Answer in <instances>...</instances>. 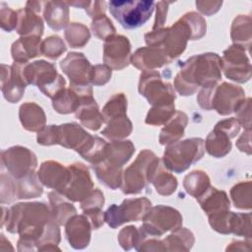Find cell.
<instances>
[{
  "instance_id": "1",
  "label": "cell",
  "mask_w": 252,
  "mask_h": 252,
  "mask_svg": "<svg viewBox=\"0 0 252 252\" xmlns=\"http://www.w3.org/2000/svg\"><path fill=\"white\" fill-rule=\"evenodd\" d=\"M181 63L174 87L182 95L193 94L198 87L215 86L221 79V61L216 53L195 55Z\"/></svg>"
},
{
  "instance_id": "2",
  "label": "cell",
  "mask_w": 252,
  "mask_h": 252,
  "mask_svg": "<svg viewBox=\"0 0 252 252\" xmlns=\"http://www.w3.org/2000/svg\"><path fill=\"white\" fill-rule=\"evenodd\" d=\"M192 31L183 16L170 28H161L145 34L148 45L161 49L172 60L184 51L187 40H192Z\"/></svg>"
},
{
  "instance_id": "3",
  "label": "cell",
  "mask_w": 252,
  "mask_h": 252,
  "mask_svg": "<svg viewBox=\"0 0 252 252\" xmlns=\"http://www.w3.org/2000/svg\"><path fill=\"white\" fill-rule=\"evenodd\" d=\"M21 71L27 85L37 86L50 98H53L61 90L65 89V79L57 73L53 64L44 60L22 64Z\"/></svg>"
},
{
  "instance_id": "4",
  "label": "cell",
  "mask_w": 252,
  "mask_h": 252,
  "mask_svg": "<svg viewBox=\"0 0 252 252\" xmlns=\"http://www.w3.org/2000/svg\"><path fill=\"white\" fill-rule=\"evenodd\" d=\"M204 152L205 141L201 138L177 141L167 145L162 161L167 169L180 173L201 159Z\"/></svg>"
},
{
  "instance_id": "5",
  "label": "cell",
  "mask_w": 252,
  "mask_h": 252,
  "mask_svg": "<svg viewBox=\"0 0 252 252\" xmlns=\"http://www.w3.org/2000/svg\"><path fill=\"white\" fill-rule=\"evenodd\" d=\"M159 164V159L156 155L149 151H142L136 160L124 171L123 185L121 186L125 194L140 193L148 182H150L153 173Z\"/></svg>"
},
{
  "instance_id": "6",
  "label": "cell",
  "mask_w": 252,
  "mask_h": 252,
  "mask_svg": "<svg viewBox=\"0 0 252 252\" xmlns=\"http://www.w3.org/2000/svg\"><path fill=\"white\" fill-rule=\"evenodd\" d=\"M155 2L152 0L110 1L108 9L119 24L127 30L143 26L152 16Z\"/></svg>"
},
{
  "instance_id": "7",
  "label": "cell",
  "mask_w": 252,
  "mask_h": 252,
  "mask_svg": "<svg viewBox=\"0 0 252 252\" xmlns=\"http://www.w3.org/2000/svg\"><path fill=\"white\" fill-rule=\"evenodd\" d=\"M138 91L154 106L174 104L175 94L172 86L169 83L162 82L157 71H143L140 75Z\"/></svg>"
},
{
  "instance_id": "8",
  "label": "cell",
  "mask_w": 252,
  "mask_h": 252,
  "mask_svg": "<svg viewBox=\"0 0 252 252\" xmlns=\"http://www.w3.org/2000/svg\"><path fill=\"white\" fill-rule=\"evenodd\" d=\"M144 223L141 229L146 235L161 236L164 232L176 229L182 224V217L173 208L158 205L148 210L143 218Z\"/></svg>"
},
{
  "instance_id": "9",
  "label": "cell",
  "mask_w": 252,
  "mask_h": 252,
  "mask_svg": "<svg viewBox=\"0 0 252 252\" xmlns=\"http://www.w3.org/2000/svg\"><path fill=\"white\" fill-rule=\"evenodd\" d=\"M151 205V201L147 198L124 200L120 206L113 204L107 209L104 213V220L110 227L115 228L127 221L143 220Z\"/></svg>"
},
{
  "instance_id": "10",
  "label": "cell",
  "mask_w": 252,
  "mask_h": 252,
  "mask_svg": "<svg viewBox=\"0 0 252 252\" xmlns=\"http://www.w3.org/2000/svg\"><path fill=\"white\" fill-rule=\"evenodd\" d=\"M2 167L6 166L10 175L20 179L34 173L37 161L34 154L24 147H12L2 152Z\"/></svg>"
},
{
  "instance_id": "11",
  "label": "cell",
  "mask_w": 252,
  "mask_h": 252,
  "mask_svg": "<svg viewBox=\"0 0 252 252\" xmlns=\"http://www.w3.org/2000/svg\"><path fill=\"white\" fill-rule=\"evenodd\" d=\"M220 61L226 78L238 83L247 82L251 78V64L243 47L231 45L223 51Z\"/></svg>"
},
{
  "instance_id": "12",
  "label": "cell",
  "mask_w": 252,
  "mask_h": 252,
  "mask_svg": "<svg viewBox=\"0 0 252 252\" xmlns=\"http://www.w3.org/2000/svg\"><path fill=\"white\" fill-rule=\"evenodd\" d=\"M245 99V93L242 88L222 83L213 89L211 109H216L220 115H227L235 112L236 108Z\"/></svg>"
},
{
  "instance_id": "13",
  "label": "cell",
  "mask_w": 252,
  "mask_h": 252,
  "mask_svg": "<svg viewBox=\"0 0 252 252\" xmlns=\"http://www.w3.org/2000/svg\"><path fill=\"white\" fill-rule=\"evenodd\" d=\"M68 167L71 171V177L61 195L73 202H82L91 194L94 187L90 172L81 162L70 164Z\"/></svg>"
},
{
  "instance_id": "14",
  "label": "cell",
  "mask_w": 252,
  "mask_h": 252,
  "mask_svg": "<svg viewBox=\"0 0 252 252\" xmlns=\"http://www.w3.org/2000/svg\"><path fill=\"white\" fill-rule=\"evenodd\" d=\"M131 45L127 37L112 34L104 40L103 61L111 69L121 70L128 66Z\"/></svg>"
},
{
  "instance_id": "15",
  "label": "cell",
  "mask_w": 252,
  "mask_h": 252,
  "mask_svg": "<svg viewBox=\"0 0 252 252\" xmlns=\"http://www.w3.org/2000/svg\"><path fill=\"white\" fill-rule=\"evenodd\" d=\"M60 67L70 78L71 85L89 86V83H91L92 66L83 53L70 52L60 62Z\"/></svg>"
},
{
  "instance_id": "16",
  "label": "cell",
  "mask_w": 252,
  "mask_h": 252,
  "mask_svg": "<svg viewBox=\"0 0 252 252\" xmlns=\"http://www.w3.org/2000/svg\"><path fill=\"white\" fill-rule=\"evenodd\" d=\"M37 176L42 184L61 194L69 183L71 171L69 167H64L57 161L48 160L41 164Z\"/></svg>"
},
{
  "instance_id": "17",
  "label": "cell",
  "mask_w": 252,
  "mask_h": 252,
  "mask_svg": "<svg viewBox=\"0 0 252 252\" xmlns=\"http://www.w3.org/2000/svg\"><path fill=\"white\" fill-rule=\"evenodd\" d=\"M2 72L7 75L6 77H2V93L5 98L14 103L21 99L25 89L26 82L22 76V63L15 62L12 66H7V70H5L4 64L1 66Z\"/></svg>"
},
{
  "instance_id": "18",
  "label": "cell",
  "mask_w": 252,
  "mask_h": 252,
  "mask_svg": "<svg viewBox=\"0 0 252 252\" xmlns=\"http://www.w3.org/2000/svg\"><path fill=\"white\" fill-rule=\"evenodd\" d=\"M66 235L72 247L82 249L89 245L91 238V226L86 215H74L66 222Z\"/></svg>"
},
{
  "instance_id": "19",
  "label": "cell",
  "mask_w": 252,
  "mask_h": 252,
  "mask_svg": "<svg viewBox=\"0 0 252 252\" xmlns=\"http://www.w3.org/2000/svg\"><path fill=\"white\" fill-rule=\"evenodd\" d=\"M172 59L167 56L161 49L158 47H142L139 48L132 56L131 63L138 69L143 71L153 70L168 64Z\"/></svg>"
},
{
  "instance_id": "20",
  "label": "cell",
  "mask_w": 252,
  "mask_h": 252,
  "mask_svg": "<svg viewBox=\"0 0 252 252\" xmlns=\"http://www.w3.org/2000/svg\"><path fill=\"white\" fill-rule=\"evenodd\" d=\"M18 24L17 32L23 35H36L41 36L43 33V22L38 16V13L34 12L30 7L26 6L18 11Z\"/></svg>"
},
{
  "instance_id": "21",
  "label": "cell",
  "mask_w": 252,
  "mask_h": 252,
  "mask_svg": "<svg viewBox=\"0 0 252 252\" xmlns=\"http://www.w3.org/2000/svg\"><path fill=\"white\" fill-rule=\"evenodd\" d=\"M36 35L23 36L12 45V57L15 62L25 64L29 59L41 54L39 40Z\"/></svg>"
},
{
  "instance_id": "22",
  "label": "cell",
  "mask_w": 252,
  "mask_h": 252,
  "mask_svg": "<svg viewBox=\"0 0 252 252\" xmlns=\"http://www.w3.org/2000/svg\"><path fill=\"white\" fill-rule=\"evenodd\" d=\"M43 16L47 25L54 31L65 28L69 21V7L67 2L48 1L44 2Z\"/></svg>"
},
{
  "instance_id": "23",
  "label": "cell",
  "mask_w": 252,
  "mask_h": 252,
  "mask_svg": "<svg viewBox=\"0 0 252 252\" xmlns=\"http://www.w3.org/2000/svg\"><path fill=\"white\" fill-rule=\"evenodd\" d=\"M197 200L208 216L228 210L230 207L226 193L213 186H210Z\"/></svg>"
},
{
  "instance_id": "24",
  "label": "cell",
  "mask_w": 252,
  "mask_h": 252,
  "mask_svg": "<svg viewBox=\"0 0 252 252\" xmlns=\"http://www.w3.org/2000/svg\"><path fill=\"white\" fill-rule=\"evenodd\" d=\"M75 115L85 127L91 130L99 129L103 123L102 113L99 112L98 105L93 96H88L83 100Z\"/></svg>"
},
{
  "instance_id": "25",
  "label": "cell",
  "mask_w": 252,
  "mask_h": 252,
  "mask_svg": "<svg viewBox=\"0 0 252 252\" xmlns=\"http://www.w3.org/2000/svg\"><path fill=\"white\" fill-rule=\"evenodd\" d=\"M23 127L32 132L40 131L44 128L45 114L40 106L34 102H27L21 105L19 112Z\"/></svg>"
},
{
  "instance_id": "26",
  "label": "cell",
  "mask_w": 252,
  "mask_h": 252,
  "mask_svg": "<svg viewBox=\"0 0 252 252\" xmlns=\"http://www.w3.org/2000/svg\"><path fill=\"white\" fill-rule=\"evenodd\" d=\"M187 115L182 111H175L172 117L165 123L160 131L159 143L169 145L177 142L184 135V129L187 125Z\"/></svg>"
},
{
  "instance_id": "27",
  "label": "cell",
  "mask_w": 252,
  "mask_h": 252,
  "mask_svg": "<svg viewBox=\"0 0 252 252\" xmlns=\"http://www.w3.org/2000/svg\"><path fill=\"white\" fill-rule=\"evenodd\" d=\"M135 152V147L131 141H113L106 144L104 158L111 164L122 167Z\"/></svg>"
},
{
  "instance_id": "28",
  "label": "cell",
  "mask_w": 252,
  "mask_h": 252,
  "mask_svg": "<svg viewBox=\"0 0 252 252\" xmlns=\"http://www.w3.org/2000/svg\"><path fill=\"white\" fill-rule=\"evenodd\" d=\"M205 147L210 156L222 158L231 150L230 137L224 131L215 126L205 141Z\"/></svg>"
},
{
  "instance_id": "29",
  "label": "cell",
  "mask_w": 252,
  "mask_h": 252,
  "mask_svg": "<svg viewBox=\"0 0 252 252\" xmlns=\"http://www.w3.org/2000/svg\"><path fill=\"white\" fill-rule=\"evenodd\" d=\"M106 127L101 131V134L107 139L116 140L123 139L132 132V123L128 119L126 113L114 115L105 121Z\"/></svg>"
},
{
  "instance_id": "30",
  "label": "cell",
  "mask_w": 252,
  "mask_h": 252,
  "mask_svg": "<svg viewBox=\"0 0 252 252\" xmlns=\"http://www.w3.org/2000/svg\"><path fill=\"white\" fill-rule=\"evenodd\" d=\"M231 39L235 45L244 49L250 48L251 43V18L246 15L237 16L231 26Z\"/></svg>"
},
{
  "instance_id": "31",
  "label": "cell",
  "mask_w": 252,
  "mask_h": 252,
  "mask_svg": "<svg viewBox=\"0 0 252 252\" xmlns=\"http://www.w3.org/2000/svg\"><path fill=\"white\" fill-rule=\"evenodd\" d=\"M93 168L95 171L96 177L107 187L115 190L121 185V167L115 166L103 159L96 164H93Z\"/></svg>"
},
{
  "instance_id": "32",
  "label": "cell",
  "mask_w": 252,
  "mask_h": 252,
  "mask_svg": "<svg viewBox=\"0 0 252 252\" xmlns=\"http://www.w3.org/2000/svg\"><path fill=\"white\" fill-rule=\"evenodd\" d=\"M51 204V217L57 224H66L71 217L76 215L77 211L70 203L65 202L58 192H50L48 194Z\"/></svg>"
},
{
  "instance_id": "33",
  "label": "cell",
  "mask_w": 252,
  "mask_h": 252,
  "mask_svg": "<svg viewBox=\"0 0 252 252\" xmlns=\"http://www.w3.org/2000/svg\"><path fill=\"white\" fill-rule=\"evenodd\" d=\"M183 185L187 193L196 199L202 196L211 186L209 176L202 170H195L186 175L183 181Z\"/></svg>"
},
{
  "instance_id": "34",
  "label": "cell",
  "mask_w": 252,
  "mask_h": 252,
  "mask_svg": "<svg viewBox=\"0 0 252 252\" xmlns=\"http://www.w3.org/2000/svg\"><path fill=\"white\" fill-rule=\"evenodd\" d=\"M150 182L153 183L157 192L163 196L172 194L177 187L176 178L167 171H164L160 164L156 168Z\"/></svg>"
},
{
  "instance_id": "35",
  "label": "cell",
  "mask_w": 252,
  "mask_h": 252,
  "mask_svg": "<svg viewBox=\"0 0 252 252\" xmlns=\"http://www.w3.org/2000/svg\"><path fill=\"white\" fill-rule=\"evenodd\" d=\"M90 36L89 29L81 23H71L65 31V38L68 44L73 48H79L86 45Z\"/></svg>"
},
{
  "instance_id": "36",
  "label": "cell",
  "mask_w": 252,
  "mask_h": 252,
  "mask_svg": "<svg viewBox=\"0 0 252 252\" xmlns=\"http://www.w3.org/2000/svg\"><path fill=\"white\" fill-rule=\"evenodd\" d=\"M230 195L233 204L238 209H251V182H240L232 187Z\"/></svg>"
},
{
  "instance_id": "37",
  "label": "cell",
  "mask_w": 252,
  "mask_h": 252,
  "mask_svg": "<svg viewBox=\"0 0 252 252\" xmlns=\"http://www.w3.org/2000/svg\"><path fill=\"white\" fill-rule=\"evenodd\" d=\"M238 236L251 237V214H231L229 220V233Z\"/></svg>"
},
{
  "instance_id": "38",
  "label": "cell",
  "mask_w": 252,
  "mask_h": 252,
  "mask_svg": "<svg viewBox=\"0 0 252 252\" xmlns=\"http://www.w3.org/2000/svg\"><path fill=\"white\" fill-rule=\"evenodd\" d=\"M147 237L146 233L141 229H137L136 226H127L123 228L118 236L120 245L125 250L131 249L134 245H139L144 242V239Z\"/></svg>"
},
{
  "instance_id": "39",
  "label": "cell",
  "mask_w": 252,
  "mask_h": 252,
  "mask_svg": "<svg viewBox=\"0 0 252 252\" xmlns=\"http://www.w3.org/2000/svg\"><path fill=\"white\" fill-rule=\"evenodd\" d=\"M174 104L165 106H153L146 117L145 122L151 125L165 124L174 114Z\"/></svg>"
},
{
  "instance_id": "40",
  "label": "cell",
  "mask_w": 252,
  "mask_h": 252,
  "mask_svg": "<svg viewBox=\"0 0 252 252\" xmlns=\"http://www.w3.org/2000/svg\"><path fill=\"white\" fill-rule=\"evenodd\" d=\"M40 50L42 55L50 59H57L66 51V46L58 35H51L41 42Z\"/></svg>"
},
{
  "instance_id": "41",
  "label": "cell",
  "mask_w": 252,
  "mask_h": 252,
  "mask_svg": "<svg viewBox=\"0 0 252 252\" xmlns=\"http://www.w3.org/2000/svg\"><path fill=\"white\" fill-rule=\"evenodd\" d=\"M92 30L95 36L103 40H105L108 36L115 34V28L105 15L93 21Z\"/></svg>"
},
{
  "instance_id": "42",
  "label": "cell",
  "mask_w": 252,
  "mask_h": 252,
  "mask_svg": "<svg viewBox=\"0 0 252 252\" xmlns=\"http://www.w3.org/2000/svg\"><path fill=\"white\" fill-rule=\"evenodd\" d=\"M183 18L186 20L192 31V40L199 39L206 33V21L202 16L195 12H189L183 15Z\"/></svg>"
},
{
  "instance_id": "43",
  "label": "cell",
  "mask_w": 252,
  "mask_h": 252,
  "mask_svg": "<svg viewBox=\"0 0 252 252\" xmlns=\"http://www.w3.org/2000/svg\"><path fill=\"white\" fill-rule=\"evenodd\" d=\"M1 27L3 30L7 32H11L12 30L17 28L18 24V12L10 9L5 3H1Z\"/></svg>"
},
{
  "instance_id": "44",
  "label": "cell",
  "mask_w": 252,
  "mask_h": 252,
  "mask_svg": "<svg viewBox=\"0 0 252 252\" xmlns=\"http://www.w3.org/2000/svg\"><path fill=\"white\" fill-rule=\"evenodd\" d=\"M111 77V69L107 65H95L92 67L90 81L93 85L100 86L109 81Z\"/></svg>"
},
{
  "instance_id": "45",
  "label": "cell",
  "mask_w": 252,
  "mask_h": 252,
  "mask_svg": "<svg viewBox=\"0 0 252 252\" xmlns=\"http://www.w3.org/2000/svg\"><path fill=\"white\" fill-rule=\"evenodd\" d=\"M251 98L248 97L244 99L240 105L236 108L235 112L237 115V120L240 126H243L245 130L251 129V105H250Z\"/></svg>"
},
{
  "instance_id": "46",
  "label": "cell",
  "mask_w": 252,
  "mask_h": 252,
  "mask_svg": "<svg viewBox=\"0 0 252 252\" xmlns=\"http://www.w3.org/2000/svg\"><path fill=\"white\" fill-rule=\"evenodd\" d=\"M103 194L98 189H94L86 199L81 202V208L83 209V211L93 208H101L103 206Z\"/></svg>"
},
{
  "instance_id": "47",
  "label": "cell",
  "mask_w": 252,
  "mask_h": 252,
  "mask_svg": "<svg viewBox=\"0 0 252 252\" xmlns=\"http://www.w3.org/2000/svg\"><path fill=\"white\" fill-rule=\"evenodd\" d=\"M170 3L171 2H164V1H159L157 3V17H156L155 24H154L152 31L161 29L162 25L164 24V22L166 20L167 8Z\"/></svg>"
},
{
  "instance_id": "48",
  "label": "cell",
  "mask_w": 252,
  "mask_h": 252,
  "mask_svg": "<svg viewBox=\"0 0 252 252\" xmlns=\"http://www.w3.org/2000/svg\"><path fill=\"white\" fill-rule=\"evenodd\" d=\"M105 4L106 3L104 1H89V4L85 8V10L87 14L94 20L105 15Z\"/></svg>"
},
{
  "instance_id": "49",
  "label": "cell",
  "mask_w": 252,
  "mask_h": 252,
  "mask_svg": "<svg viewBox=\"0 0 252 252\" xmlns=\"http://www.w3.org/2000/svg\"><path fill=\"white\" fill-rule=\"evenodd\" d=\"M84 215L90 218L92 225L94 229L99 228L103 224L104 214L103 212H101V208H93V209L84 210Z\"/></svg>"
},
{
  "instance_id": "50",
  "label": "cell",
  "mask_w": 252,
  "mask_h": 252,
  "mask_svg": "<svg viewBox=\"0 0 252 252\" xmlns=\"http://www.w3.org/2000/svg\"><path fill=\"white\" fill-rule=\"evenodd\" d=\"M221 4V1H196V7L198 10L208 16L215 14L220 8Z\"/></svg>"
},
{
  "instance_id": "51",
  "label": "cell",
  "mask_w": 252,
  "mask_h": 252,
  "mask_svg": "<svg viewBox=\"0 0 252 252\" xmlns=\"http://www.w3.org/2000/svg\"><path fill=\"white\" fill-rule=\"evenodd\" d=\"M251 129L244 130L240 138L236 142L237 148L241 152H245L247 155L251 154V146H250V140H251Z\"/></svg>"
}]
</instances>
